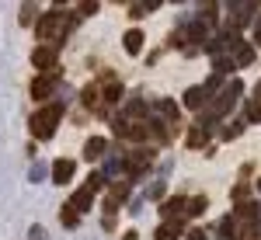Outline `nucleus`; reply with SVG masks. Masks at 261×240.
Instances as JSON below:
<instances>
[{
    "label": "nucleus",
    "instance_id": "nucleus-32",
    "mask_svg": "<svg viewBox=\"0 0 261 240\" xmlns=\"http://www.w3.org/2000/svg\"><path fill=\"white\" fill-rule=\"evenodd\" d=\"M122 240H140V237H136V230H125V233H122Z\"/></svg>",
    "mask_w": 261,
    "mask_h": 240
},
{
    "label": "nucleus",
    "instance_id": "nucleus-28",
    "mask_svg": "<svg viewBox=\"0 0 261 240\" xmlns=\"http://www.w3.org/2000/svg\"><path fill=\"white\" fill-rule=\"evenodd\" d=\"M247 122H261V104H258V101H251V108H247Z\"/></svg>",
    "mask_w": 261,
    "mask_h": 240
},
{
    "label": "nucleus",
    "instance_id": "nucleus-1",
    "mask_svg": "<svg viewBox=\"0 0 261 240\" xmlns=\"http://www.w3.org/2000/svg\"><path fill=\"white\" fill-rule=\"evenodd\" d=\"M66 32H70V18L60 14V11H53V14H45V18L35 21V35L45 39L49 45H53V42H63V39H66Z\"/></svg>",
    "mask_w": 261,
    "mask_h": 240
},
{
    "label": "nucleus",
    "instance_id": "nucleus-9",
    "mask_svg": "<svg viewBox=\"0 0 261 240\" xmlns=\"http://www.w3.org/2000/svg\"><path fill=\"white\" fill-rule=\"evenodd\" d=\"M178 212H185V199H181V195H174V199H167V202H164V205H161V216H164V220H167V223L174 220Z\"/></svg>",
    "mask_w": 261,
    "mask_h": 240
},
{
    "label": "nucleus",
    "instance_id": "nucleus-2",
    "mask_svg": "<svg viewBox=\"0 0 261 240\" xmlns=\"http://www.w3.org/2000/svg\"><path fill=\"white\" fill-rule=\"evenodd\" d=\"M60 115H63V104H45V108H39V112L32 115V132H35L39 140H49V136L56 132Z\"/></svg>",
    "mask_w": 261,
    "mask_h": 240
},
{
    "label": "nucleus",
    "instance_id": "nucleus-4",
    "mask_svg": "<svg viewBox=\"0 0 261 240\" xmlns=\"http://www.w3.org/2000/svg\"><path fill=\"white\" fill-rule=\"evenodd\" d=\"M56 84H60V80L53 77V73H45V77H35V80H32V98H35V101H45L49 94H53V91H56Z\"/></svg>",
    "mask_w": 261,
    "mask_h": 240
},
{
    "label": "nucleus",
    "instance_id": "nucleus-3",
    "mask_svg": "<svg viewBox=\"0 0 261 240\" xmlns=\"http://www.w3.org/2000/svg\"><path fill=\"white\" fill-rule=\"evenodd\" d=\"M241 80H230V87H226V91H223L220 94V101H216V108H213V115H226V112H230V108H233V104H237V98H241Z\"/></svg>",
    "mask_w": 261,
    "mask_h": 240
},
{
    "label": "nucleus",
    "instance_id": "nucleus-12",
    "mask_svg": "<svg viewBox=\"0 0 261 240\" xmlns=\"http://www.w3.org/2000/svg\"><path fill=\"white\" fill-rule=\"evenodd\" d=\"M181 101H185V108H202V104H205L209 98H205V91H202V87H188Z\"/></svg>",
    "mask_w": 261,
    "mask_h": 240
},
{
    "label": "nucleus",
    "instance_id": "nucleus-21",
    "mask_svg": "<svg viewBox=\"0 0 261 240\" xmlns=\"http://www.w3.org/2000/svg\"><path fill=\"white\" fill-rule=\"evenodd\" d=\"M45 174H49V171H45V164H42V160H35V164H32V171H28V181H42Z\"/></svg>",
    "mask_w": 261,
    "mask_h": 240
},
{
    "label": "nucleus",
    "instance_id": "nucleus-30",
    "mask_svg": "<svg viewBox=\"0 0 261 240\" xmlns=\"http://www.w3.org/2000/svg\"><path fill=\"white\" fill-rule=\"evenodd\" d=\"M188 240H205V230H199V226H192V230H188Z\"/></svg>",
    "mask_w": 261,
    "mask_h": 240
},
{
    "label": "nucleus",
    "instance_id": "nucleus-10",
    "mask_svg": "<svg viewBox=\"0 0 261 240\" xmlns=\"http://www.w3.org/2000/svg\"><path fill=\"white\" fill-rule=\"evenodd\" d=\"M254 14V4H233L230 7V18H233V24L241 28V24H247V18Z\"/></svg>",
    "mask_w": 261,
    "mask_h": 240
},
{
    "label": "nucleus",
    "instance_id": "nucleus-13",
    "mask_svg": "<svg viewBox=\"0 0 261 240\" xmlns=\"http://www.w3.org/2000/svg\"><path fill=\"white\" fill-rule=\"evenodd\" d=\"M122 45H125V52H140L143 49V32L140 28H129L125 39H122Z\"/></svg>",
    "mask_w": 261,
    "mask_h": 240
},
{
    "label": "nucleus",
    "instance_id": "nucleus-14",
    "mask_svg": "<svg viewBox=\"0 0 261 240\" xmlns=\"http://www.w3.org/2000/svg\"><path fill=\"white\" fill-rule=\"evenodd\" d=\"M70 205H73V209H77V212H87V209H91V205H94V195H91V192H87V188H81V192H77V195H73V202H70Z\"/></svg>",
    "mask_w": 261,
    "mask_h": 240
},
{
    "label": "nucleus",
    "instance_id": "nucleus-7",
    "mask_svg": "<svg viewBox=\"0 0 261 240\" xmlns=\"http://www.w3.org/2000/svg\"><path fill=\"white\" fill-rule=\"evenodd\" d=\"M73 171H77V164H73V160H56V164H53V181H56V184H66V181L73 178Z\"/></svg>",
    "mask_w": 261,
    "mask_h": 240
},
{
    "label": "nucleus",
    "instance_id": "nucleus-15",
    "mask_svg": "<svg viewBox=\"0 0 261 240\" xmlns=\"http://www.w3.org/2000/svg\"><path fill=\"white\" fill-rule=\"evenodd\" d=\"M119 98H122V84H119V80H112V77H105V101L115 104Z\"/></svg>",
    "mask_w": 261,
    "mask_h": 240
},
{
    "label": "nucleus",
    "instance_id": "nucleus-18",
    "mask_svg": "<svg viewBox=\"0 0 261 240\" xmlns=\"http://www.w3.org/2000/svg\"><path fill=\"white\" fill-rule=\"evenodd\" d=\"M60 220H63V226H70V230H73V226L81 223V216H77V209H73V205L66 202V205L60 209Z\"/></svg>",
    "mask_w": 261,
    "mask_h": 240
},
{
    "label": "nucleus",
    "instance_id": "nucleus-8",
    "mask_svg": "<svg viewBox=\"0 0 261 240\" xmlns=\"http://www.w3.org/2000/svg\"><path fill=\"white\" fill-rule=\"evenodd\" d=\"M105 150H108V143L101 140V136H91V140L84 143V157H87V160H98V157H105Z\"/></svg>",
    "mask_w": 261,
    "mask_h": 240
},
{
    "label": "nucleus",
    "instance_id": "nucleus-19",
    "mask_svg": "<svg viewBox=\"0 0 261 240\" xmlns=\"http://www.w3.org/2000/svg\"><path fill=\"white\" fill-rule=\"evenodd\" d=\"M237 220H258V205H254V202H241Z\"/></svg>",
    "mask_w": 261,
    "mask_h": 240
},
{
    "label": "nucleus",
    "instance_id": "nucleus-24",
    "mask_svg": "<svg viewBox=\"0 0 261 240\" xmlns=\"http://www.w3.org/2000/svg\"><path fill=\"white\" fill-rule=\"evenodd\" d=\"M28 240H49V233H45V226H39V223H35V226L28 230Z\"/></svg>",
    "mask_w": 261,
    "mask_h": 240
},
{
    "label": "nucleus",
    "instance_id": "nucleus-23",
    "mask_svg": "<svg viewBox=\"0 0 261 240\" xmlns=\"http://www.w3.org/2000/svg\"><path fill=\"white\" fill-rule=\"evenodd\" d=\"M101 181H105V178H101V174H91V178L84 181V188H87V192L94 195V192H98V188H101Z\"/></svg>",
    "mask_w": 261,
    "mask_h": 240
},
{
    "label": "nucleus",
    "instance_id": "nucleus-25",
    "mask_svg": "<svg viewBox=\"0 0 261 240\" xmlns=\"http://www.w3.org/2000/svg\"><path fill=\"white\" fill-rule=\"evenodd\" d=\"M84 104H98V87H84Z\"/></svg>",
    "mask_w": 261,
    "mask_h": 240
},
{
    "label": "nucleus",
    "instance_id": "nucleus-26",
    "mask_svg": "<svg viewBox=\"0 0 261 240\" xmlns=\"http://www.w3.org/2000/svg\"><path fill=\"white\" fill-rule=\"evenodd\" d=\"M146 199H164V181H157V184L146 188Z\"/></svg>",
    "mask_w": 261,
    "mask_h": 240
},
{
    "label": "nucleus",
    "instance_id": "nucleus-31",
    "mask_svg": "<svg viewBox=\"0 0 261 240\" xmlns=\"http://www.w3.org/2000/svg\"><path fill=\"white\" fill-rule=\"evenodd\" d=\"M233 199H237V202H244V199H247V184H237V192H233Z\"/></svg>",
    "mask_w": 261,
    "mask_h": 240
},
{
    "label": "nucleus",
    "instance_id": "nucleus-22",
    "mask_svg": "<svg viewBox=\"0 0 261 240\" xmlns=\"http://www.w3.org/2000/svg\"><path fill=\"white\" fill-rule=\"evenodd\" d=\"M32 18H39L35 4H21V24H32Z\"/></svg>",
    "mask_w": 261,
    "mask_h": 240
},
{
    "label": "nucleus",
    "instance_id": "nucleus-20",
    "mask_svg": "<svg viewBox=\"0 0 261 240\" xmlns=\"http://www.w3.org/2000/svg\"><path fill=\"white\" fill-rule=\"evenodd\" d=\"M237 49H241V52H237V60H233V66H247V63L254 60V49H251V45H237Z\"/></svg>",
    "mask_w": 261,
    "mask_h": 240
},
{
    "label": "nucleus",
    "instance_id": "nucleus-5",
    "mask_svg": "<svg viewBox=\"0 0 261 240\" xmlns=\"http://www.w3.org/2000/svg\"><path fill=\"white\" fill-rule=\"evenodd\" d=\"M56 60H60V49H53V45H42V49H35V52H32V63H35L39 70L56 66Z\"/></svg>",
    "mask_w": 261,
    "mask_h": 240
},
{
    "label": "nucleus",
    "instance_id": "nucleus-16",
    "mask_svg": "<svg viewBox=\"0 0 261 240\" xmlns=\"http://www.w3.org/2000/svg\"><path fill=\"white\" fill-rule=\"evenodd\" d=\"M185 209H188V216H202V212L209 209V199H205V195H195V199L185 202Z\"/></svg>",
    "mask_w": 261,
    "mask_h": 240
},
{
    "label": "nucleus",
    "instance_id": "nucleus-11",
    "mask_svg": "<svg viewBox=\"0 0 261 240\" xmlns=\"http://www.w3.org/2000/svg\"><path fill=\"white\" fill-rule=\"evenodd\" d=\"M205 140H209V132H205V125L199 122V125H192V129H188V140H185V143H188L192 150H199V146H205Z\"/></svg>",
    "mask_w": 261,
    "mask_h": 240
},
{
    "label": "nucleus",
    "instance_id": "nucleus-29",
    "mask_svg": "<svg viewBox=\"0 0 261 240\" xmlns=\"http://www.w3.org/2000/svg\"><path fill=\"white\" fill-rule=\"evenodd\" d=\"M94 11H98V4H81V7H77V14H81V18H87V14H94Z\"/></svg>",
    "mask_w": 261,
    "mask_h": 240
},
{
    "label": "nucleus",
    "instance_id": "nucleus-6",
    "mask_svg": "<svg viewBox=\"0 0 261 240\" xmlns=\"http://www.w3.org/2000/svg\"><path fill=\"white\" fill-rule=\"evenodd\" d=\"M122 160H129V164H122V167H129V174H140V171H146V167L153 164V150H140V153L122 157Z\"/></svg>",
    "mask_w": 261,
    "mask_h": 240
},
{
    "label": "nucleus",
    "instance_id": "nucleus-33",
    "mask_svg": "<svg viewBox=\"0 0 261 240\" xmlns=\"http://www.w3.org/2000/svg\"><path fill=\"white\" fill-rule=\"evenodd\" d=\"M258 192H261V181H258Z\"/></svg>",
    "mask_w": 261,
    "mask_h": 240
},
{
    "label": "nucleus",
    "instance_id": "nucleus-17",
    "mask_svg": "<svg viewBox=\"0 0 261 240\" xmlns=\"http://www.w3.org/2000/svg\"><path fill=\"white\" fill-rule=\"evenodd\" d=\"M178 233H181V223L171 220V223H164L161 230H157V240H178Z\"/></svg>",
    "mask_w": 261,
    "mask_h": 240
},
{
    "label": "nucleus",
    "instance_id": "nucleus-27",
    "mask_svg": "<svg viewBox=\"0 0 261 240\" xmlns=\"http://www.w3.org/2000/svg\"><path fill=\"white\" fill-rule=\"evenodd\" d=\"M220 84H223V77H216V73H213V77L205 80V87H202V91H205V98H209V94H213V91H216Z\"/></svg>",
    "mask_w": 261,
    "mask_h": 240
}]
</instances>
